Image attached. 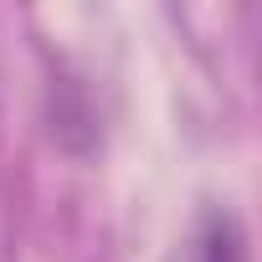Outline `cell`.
I'll use <instances>...</instances> for the list:
<instances>
[{
  "label": "cell",
  "instance_id": "6da1fadb",
  "mask_svg": "<svg viewBox=\"0 0 262 262\" xmlns=\"http://www.w3.org/2000/svg\"><path fill=\"white\" fill-rule=\"evenodd\" d=\"M190 262H252L242 221L231 211H206V221L190 242Z\"/></svg>",
  "mask_w": 262,
  "mask_h": 262
}]
</instances>
